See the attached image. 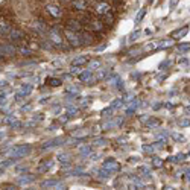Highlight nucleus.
I'll return each instance as SVG.
<instances>
[{"mask_svg": "<svg viewBox=\"0 0 190 190\" xmlns=\"http://www.w3.org/2000/svg\"><path fill=\"white\" fill-rule=\"evenodd\" d=\"M32 152V148L29 146V144H21V146H14L11 151H9V155L14 157V158H20V157H26L29 155V154Z\"/></svg>", "mask_w": 190, "mask_h": 190, "instance_id": "f257e3e1", "label": "nucleus"}, {"mask_svg": "<svg viewBox=\"0 0 190 190\" xmlns=\"http://www.w3.org/2000/svg\"><path fill=\"white\" fill-rule=\"evenodd\" d=\"M49 41L52 44H55V46H58V47H61L62 44H64V40H62V37H61V34L58 32V29H50L49 31Z\"/></svg>", "mask_w": 190, "mask_h": 190, "instance_id": "f03ea898", "label": "nucleus"}, {"mask_svg": "<svg viewBox=\"0 0 190 190\" xmlns=\"http://www.w3.org/2000/svg\"><path fill=\"white\" fill-rule=\"evenodd\" d=\"M64 35H66V38L69 40V43L71 44V46H81V38H79V34L78 32H73V31H70V29H66L64 31Z\"/></svg>", "mask_w": 190, "mask_h": 190, "instance_id": "7ed1b4c3", "label": "nucleus"}, {"mask_svg": "<svg viewBox=\"0 0 190 190\" xmlns=\"http://www.w3.org/2000/svg\"><path fill=\"white\" fill-rule=\"evenodd\" d=\"M111 11V5L108 3V2H97L94 5V12L97 15H105Z\"/></svg>", "mask_w": 190, "mask_h": 190, "instance_id": "20e7f679", "label": "nucleus"}, {"mask_svg": "<svg viewBox=\"0 0 190 190\" xmlns=\"http://www.w3.org/2000/svg\"><path fill=\"white\" fill-rule=\"evenodd\" d=\"M120 167H119V163H117L116 160H106L105 163H104V170H106L110 175H113V174H116L117 170H119Z\"/></svg>", "mask_w": 190, "mask_h": 190, "instance_id": "39448f33", "label": "nucleus"}, {"mask_svg": "<svg viewBox=\"0 0 190 190\" xmlns=\"http://www.w3.org/2000/svg\"><path fill=\"white\" fill-rule=\"evenodd\" d=\"M46 9H47V12H49L52 17H56V19L62 15L61 8H58L56 5H47V6H46Z\"/></svg>", "mask_w": 190, "mask_h": 190, "instance_id": "423d86ee", "label": "nucleus"}, {"mask_svg": "<svg viewBox=\"0 0 190 190\" xmlns=\"http://www.w3.org/2000/svg\"><path fill=\"white\" fill-rule=\"evenodd\" d=\"M87 0H73L71 2V6L75 8V9H78V11H85L87 9Z\"/></svg>", "mask_w": 190, "mask_h": 190, "instance_id": "0eeeda50", "label": "nucleus"}, {"mask_svg": "<svg viewBox=\"0 0 190 190\" xmlns=\"http://www.w3.org/2000/svg\"><path fill=\"white\" fill-rule=\"evenodd\" d=\"M189 32V28L187 26H184V28H181V29H176L174 34H172V40H179V38H183L184 35H187Z\"/></svg>", "mask_w": 190, "mask_h": 190, "instance_id": "6e6552de", "label": "nucleus"}, {"mask_svg": "<svg viewBox=\"0 0 190 190\" xmlns=\"http://www.w3.org/2000/svg\"><path fill=\"white\" fill-rule=\"evenodd\" d=\"M81 28H82V24H81L78 20H69L67 21V29H73V32H76V31H79Z\"/></svg>", "mask_w": 190, "mask_h": 190, "instance_id": "1a4fd4ad", "label": "nucleus"}, {"mask_svg": "<svg viewBox=\"0 0 190 190\" xmlns=\"http://www.w3.org/2000/svg\"><path fill=\"white\" fill-rule=\"evenodd\" d=\"M34 181H35V176H34V175H26V176L19 178V184H21V186H28V184L34 183Z\"/></svg>", "mask_w": 190, "mask_h": 190, "instance_id": "9d476101", "label": "nucleus"}, {"mask_svg": "<svg viewBox=\"0 0 190 190\" xmlns=\"http://www.w3.org/2000/svg\"><path fill=\"white\" fill-rule=\"evenodd\" d=\"M79 79L82 81V82H90V81L93 79V71L91 70H87V71H84V73H81L79 75Z\"/></svg>", "mask_w": 190, "mask_h": 190, "instance_id": "9b49d317", "label": "nucleus"}, {"mask_svg": "<svg viewBox=\"0 0 190 190\" xmlns=\"http://www.w3.org/2000/svg\"><path fill=\"white\" fill-rule=\"evenodd\" d=\"M87 61H88L87 56H78V58H75L73 61H71V66H78V67H81V66H85Z\"/></svg>", "mask_w": 190, "mask_h": 190, "instance_id": "f8f14e48", "label": "nucleus"}, {"mask_svg": "<svg viewBox=\"0 0 190 190\" xmlns=\"http://www.w3.org/2000/svg\"><path fill=\"white\" fill-rule=\"evenodd\" d=\"M9 32H11V24L0 20V34H9Z\"/></svg>", "mask_w": 190, "mask_h": 190, "instance_id": "ddd939ff", "label": "nucleus"}, {"mask_svg": "<svg viewBox=\"0 0 190 190\" xmlns=\"http://www.w3.org/2000/svg\"><path fill=\"white\" fill-rule=\"evenodd\" d=\"M58 183H59L58 179H46V181H43L41 187H43V189H50V187H55Z\"/></svg>", "mask_w": 190, "mask_h": 190, "instance_id": "4468645a", "label": "nucleus"}, {"mask_svg": "<svg viewBox=\"0 0 190 190\" xmlns=\"http://www.w3.org/2000/svg\"><path fill=\"white\" fill-rule=\"evenodd\" d=\"M64 141H62L61 139H56V140H52V141H49V143H44L43 144V148L44 149H47V148H55V146H58V144H62Z\"/></svg>", "mask_w": 190, "mask_h": 190, "instance_id": "2eb2a0df", "label": "nucleus"}, {"mask_svg": "<svg viewBox=\"0 0 190 190\" xmlns=\"http://www.w3.org/2000/svg\"><path fill=\"white\" fill-rule=\"evenodd\" d=\"M23 37H24L23 32H19V31H12V32H9V38H11V40H14V41L21 40Z\"/></svg>", "mask_w": 190, "mask_h": 190, "instance_id": "dca6fc26", "label": "nucleus"}, {"mask_svg": "<svg viewBox=\"0 0 190 190\" xmlns=\"http://www.w3.org/2000/svg\"><path fill=\"white\" fill-rule=\"evenodd\" d=\"M169 46H172V40H163V41L157 43V49H166Z\"/></svg>", "mask_w": 190, "mask_h": 190, "instance_id": "f3484780", "label": "nucleus"}, {"mask_svg": "<svg viewBox=\"0 0 190 190\" xmlns=\"http://www.w3.org/2000/svg\"><path fill=\"white\" fill-rule=\"evenodd\" d=\"M50 167H52V161H44L43 164H41V167H38V172H40V174H43V172L49 170Z\"/></svg>", "mask_w": 190, "mask_h": 190, "instance_id": "a211bd4d", "label": "nucleus"}, {"mask_svg": "<svg viewBox=\"0 0 190 190\" xmlns=\"http://www.w3.org/2000/svg\"><path fill=\"white\" fill-rule=\"evenodd\" d=\"M106 75H108V70L106 69H101V70L97 71V75H96V79L97 81H102V79L106 78Z\"/></svg>", "mask_w": 190, "mask_h": 190, "instance_id": "6ab92c4d", "label": "nucleus"}, {"mask_svg": "<svg viewBox=\"0 0 190 190\" xmlns=\"http://www.w3.org/2000/svg\"><path fill=\"white\" fill-rule=\"evenodd\" d=\"M113 23H114V15L110 14V12L105 14V23L104 24H113Z\"/></svg>", "mask_w": 190, "mask_h": 190, "instance_id": "aec40b11", "label": "nucleus"}, {"mask_svg": "<svg viewBox=\"0 0 190 190\" xmlns=\"http://www.w3.org/2000/svg\"><path fill=\"white\" fill-rule=\"evenodd\" d=\"M79 152L82 154V155H88V154L91 152V146H81L79 148Z\"/></svg>", "mask_w": 190, "mask_h": 190, "instance_id": "412c9836", "label": "nucleus"}, {"mask_svg": "<svg viewBox=\"0 0 190 190\" xmlns=\"http://www.w3.org/2000/svg\"><path fill=\"white\" fill-rule=\"evenodd\" d=\"M58 160L62 161V163H69V161H70V155H67V154H59V155H58Z\"/></svg>", "mask_w": 190, "mask_h": 190, "instance_id": "4be33fe9", "label": "nucleus"}, {"mask_svg": "<svg viewBox=\"0 0 190 190\" xmlns=\"http://www.w3.org/2000/svg\"><path fill=\"white\" fill-rule=\"evenodd\" d=\"M144 14H146V8H143V9H141V11H140V12L137 14V17H135V21H137V23H140Z\"/></svg>", "mask_w": 190, "mask_h": 190, "instance_id": "5701e85b", "label": "nucleus"}, {"mask_svg": "<svg viewBox=\"0 0 190 190\" xmlns=\"http://www.w3.org/2000/svg\"><path fill=\"white\" fill-rule=\"evenodd\" d=\"M178 49H179L181 52H187V50H190V43H184V44H179V46H178Z\"/></svg>", "mask_w": 190, "mask_h": 190, "instance_id": "b1692460", "label": "nucleus"}, {"mask_svg": "<svg viewBox=\"0 0 190 190\" xmlns=\"http://www.w3.org/2000/svg\"><path fill=\"white\" fill-rule=\"evenodd\" d=\"M99 66H101V62H99L97 59H94V61H91V62H90L88 69H90V70H94V69H97Z\"/></svg>", "mask_w": 190, "mask_h": 190, "instance_id": "393cba45", "label": "nucleus"}, {"mask_svg": "<svg viewBox=\"0 0 190 190\" xmlns=\"http://www.w3.org/2000/svg\"><path fill=\"white\" fill-rule=\"evenodd\" d=\"M19 52L21 53V55H31V53H32V50L28 49V47H21V49H19Z\"/></svg>", "mask_w": 190, "mask_h": 190, "instance_id": "a878e982", "label": "nucleus"}, {"mask_svg": "<svg viewBox=\"0 0 190 190\" xmlns=\"http://www.w3.org/2000/svg\"><path fill=\"white\" fill-rule=\"evenodd\" d=\"M81 69H82V67H78V66H71V69H70V73H71V75H76V73H79V71H81Z\"/></svg>", "mask_w": 190, "mask_h": 190, "instance_id": "bb28decb", "label": "nucleus"}, {"mask_svg": "<svg viewBox=\"0 0 190 190\" xmlns=\"http://www.w3.org/2000/svg\"><path fill=\"white\" fill-rule=\"evenodd\" d=\"M49 84L52 87H58V85H61V81L59 79H49Z\"/></svg>", "mask_w": 190, "mask_h": 190, "instance_id": "cd10ccee", "label": "nucleus"}, {"mask_svg": "<svg viewBox=\"0 0 190 190\" xmlns=\"http://www.w3.org/2000/svg\"><path fill=\"white\" fill-rule=\"evenodd\" d=\"M139 32H140V31H135V32H132V34L129 35V40H131V41H134V40H137V38H139V35H140Z\"/></svg>", "mask_w": 190, "mask_h": 190, "instance_id": "c85d7f7f", "label": "nucleus"}, {"mask_svg": "<svg viewBox=\"0 0 190 190\" xmlns=\"http://www.w3.org/2000/svg\"><path fill=\"white\" fill-rule=\"evenodd\" d=\"M67 113H69L70 116H71V114L75 116V114L78 113V110H76V108H73V106H69V110H67Z\"/></svg>", "mask_w": 190, "mask_h": 190, "instance_id": "c756f323", "label": "nucleus"}, {"mask_svg": "<svg viewBox=\"0 0 190 190\" xmlns=\"http://www.w3.org/2000/svg\"><path fill=\"white\" fill-rule=\"evenodd\" d=\"M120 104H122V99H117V101H114V102H113V106H111V108H119V106H120Z\"/></svg>", "mask_w": 190, "mask_h": 190, "instance_id": "7c9ffc66", "label": "nucleus"}, {"mask_svg": "<svg viewBox=\"0 0 190 190\" xmlns=\"http://www.w3.org/2000/svg\"><path fill=\"white\" fill-rule=\"evenodd\" d=\"M179 125H181V126H189V125H190V120H189V119H184V120H179Z\"/></svg>", "mask_w": 190, "mask_h": 190, "instance_id": "2f4dec72", "label": "nucleus"}, {"mask_svg": "<svg viewBox=\"0 0 190 190\" xmlns=\"http://www.w3.org/2000/svg\"><path fill=\"white\" fill-rule=\"evenodd\" d=\"M143 151L148 152V154H152V152H154V148H152V146H143Z\"/></svg>", "mask_w": 190, "mask_h": 190, "instance_id": "473e14b6", "label": "nucleus"}, {"mask_svg": "<svg viewBox=\"0 0 190 190\" xmlns=\"http://www.w3.org/2000/svg\"><path fill=\"white\" fill-rule=\"evenodd\" d=\"M66 189H67V187H66L64 184H59V183L55 186V190H66Z\"/></svg>", "mask_w": 190, "mask_h": 190, "instance_id": "72a5a7b5", "label": "nucleus"}, {"mask_svg": "<svg viewBox=\"0 0 190 190\" xmlns=\"http://www.w3.org/2000/svg\"><path fill=\"white\" fill-rule=\"evenodd\" d=\"M148 126H158V120H149Z\"/></svg>", "mask_w": 190, "mask_h": 190, "instance_id": "f704fd0d", "label": "nucleus"}, {"mask_svg": "<svg viewBox=\"0 0 190 190\" xmlns=\"http://www.w3.org/2000/svg\"><path fill=\"white\" fill-rule=\"evenodd\" d=\"M161 163H163V161H161L160 158H154V164H155V166H161Z\"/></svg>", "mask_w": 190, "mask_h": 190, "instance_id": "c9c22d12", "label": "nucleus"}, {"mask_svg": "<svg viewBox=\"0 0 190 190\" xmlns=\"http://www.w3.org/2000/svg\"><path fill=\"white\" fill-rule=\"evenodd\" d=\"M176 2H178V0H172V3H170V6H175V5H176Z\"/></svg>", "mask_w": 190, "mask_h": 190, "instance_id": "e433bc0d", "label": "nucleus"}, {"mask_svg": "<svg viewBox=\"0 0 190 190\" xmlns=\"http://www.w3.org/2000/svg\"><path fill=\"white\" fill-rule=\"evenodd\" d=\"M166 190H174V189H172V187H166Z\"/></svg>", "mask_w": 190, "mask_h": 190, "instance_id": "4c0bfd02", "label": "nucleus"}, {"mask_svg": "<svg viewBox=\"0 0 190 190\" xmlns=\"http://www.w3.org/2000/svg\"><path fill=\"white\" fill-rule=\"evenodd\" d=\"M61 2H70V0H61Z\"/></svg>", "mask_w": 190, "mask_h": 190, "instance_id": "58836bf2", "label": "nucleus"}, {"mask_svg": "<svg viewBox=\"0 0 190 190\" xmlns=\"http://www.w3.org/2000/svg\"><path fill=\"white\" fill-rule=\"evenodd\" d=\"M149 2H152V0H149Z\"/></svg>", "mask_w": 190, "mask_h": 190, "instance_id": "ea45409f", "label": "nucleus"}]
</instances>
